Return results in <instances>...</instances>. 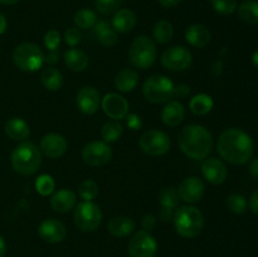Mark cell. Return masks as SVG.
Listing matches in <instances>:
<instances>
[{
  "mask_svg": "<svg viewBox=\"0 0 258 257\" xmlns=\"http://www.w3.org/2000/svg\"><path fill=\"white\" fill-rule=\"evenodd\" d=\"M141 224H143L144 227V231H151L156 224L155 216H153V214H146V216H144Z\"/></svg>",
  "mask_w": 258,
  "mask_h": 257,
  "instance_id": "obj_44",
  "label": "cell"
},
{
  "mask_svg": "<svg viewBox=\"0 0 258 257\" xmlns=\"http://www.w3.org/2000/svg\"><path fill=\"white\" fill-rule=\"evenodd\" d=\"M249 208L254 214L258 216V189L252 193L251 198H249Z\"/></svg>",
  "mask_w": 258,
  "mask_h": 257,
  "instance_id": "obj_45",
  "label": "cell"
},
{
  "mask_svg": "<svg viewBox=\"0 0 258 257\" xmlns=\"http://www.w3.org/2000/svg\"><path fill=\"white\" fill-rule=\"evenodd\" d=\"M5 252H7V243H5V239L0 236V257H4Z\"/></svg>",
  "mask_w": 258,
  "mask_h": 257,
  "instance_id": "obj_51",
  "label": "cell"
},
{
  "mask_svg": "<svg viewBox=\"0 0 258 257\" xmlns=\"http://www.w3.org/2000/svg\"><path fill=\"white\" fill-rule=\"evenodd\" d=\"M82 40V34L78 30V28H68L64 32V42L67 43L70 47H76Z\"/></svg>",
  "mask_w": 258,
  "mask_h": 257,
  "instance_id": "obj_41",
  "label": "cell"
},
{
  "mask_svg": "<svg viewBox=\"0 0 258 257\" xmlns=\"http://www.w3.org/2000/svg\"><path fill=\"white\" fill-rule=\"evenodd\" d=\"M212 5L218 14L231 15L237 9V0H212Z\"/></svg>",
  "mask_w": 258,
  "mask_h": 257,
  "instance_id": "obj_39",
  "label": "cell"
},
{
  "mask_svg": "<svg viewBox=\"0 0 258 257\" xmlns=\"http://www.w3.org/2000/svg\"><path fill=\"white\" fill-rule=\"evenodd\" d=\"M174 216V211H170V209H165V208H161L160 212H159V217L163 222H169L173 219Z\"/></svg>",
  "mask_w": 258,
  "mask_h": 257,
  "instance_id": "obj_46",
  "label": "cell"
},
{
  "mask_svg": "<svg viewBox=\"0 0 258 257\" xmlns=\"http://www.w3.org/2000/svg\"><path fill=\"white\" fill-rule=\"evenodd\" d=\"M67 140L64 139V136L59 135V134H47L40 140V150L48 158H60L62 155H64V153L67 151Z\"/></svg>",
  "mask_w": 258,
  "mask_h": 257,
  "instance_id": "obj_17",
  "label": "cell"
},
{
  "mask_svg": "<svg viewBox=\"0 0 258 257\" xmlns=\"http://www.w3.org/2000/svg\"><path fill=\"white\" fill-rule=\"evenodd\" d=\"M95 33L98 42L105 47H113L117 43V32L106 20H97L95 24Z\"/></svg>",
  "mask_w": 258,
  "mask_h": 257,
  "instance_id": "obj_25",
  "label": "cell"
},
{
  "mask_svg": "<svg viewBox=\"0 0 258 257\" xmlns=\"http://www.w3.org/2000/svg\"><path fill=\"white\" fill-rule=\"evenodd\" d=\"M123 133L122 123L118 120H111L107 121L105 125L101 128V135L105 143H115L121 138Z\"/></svg>",
  "mask_w": 258,
  "mask_h": 257,
  "instance_id": "obj_33",
  "label": "cell"
},
{
  "mask_svg": "<svg viewBox=\"0 0 258 257\" xmlns=\"http://www.w3.org/2000/svg\"><path fill=\"white\" fill-rule=\"evenodd\" d=\"M130 257H155L158 252V243L148 231H139L128 242Z\"/></svg>",
  "mask_w": 258,
  "mask_h": 257,
  "instance_id": "obj_11",
  "label": "cell"
},
{
  "mask_svg": "<svg viewBox=\"0 0 258 257\" xmlns=\"http://www.w3.org/2000/svg\"><path fill=\"white\" fill-rule=\"evenodd\" d=\"M174 87L166 76L153 75L144 82L143 95L151 103H166L174 97Z\"/></svg>",
  "mask_w": 258,
  "mask_h": 257,
  "instance_id": "obj_5",
  "label": "cell"
},
{
  "mask_svg": "<svg viewBox=\"0 0 258 257\" xmlns=\"http://www.w3.org/2000/svg\"><path fill=\"white\" fill-rule=\"evenodd\" d=\"M252 63H253V66L256 68H258V50L252 54Z\"/></svg>",
  "mask_w": 258,
  "mask_h": 257,
  "instance_id": "obj_52",
  "label": "cell"
},
{
  "mask_svg": "<svg viewBox=\"0 0 258 257\" xmlns=\"http://www.w3.org/2000/svg\"><path fill=\"white\" fill-rule=\"evenodd\" d=\"M54 180H53L52 176L48 175V174H42V175L38 176V179L35 180V189H37L38 193L43 197L52 194L53 190H54Z\"/></svg>",
  "mask_w": 258,
  "mask_h": 257,
  "instance_id": "obj_36",
  "label": "cell"
},
{
  "mask_svg": "<svg viewBox=\"0 0 258 257\" xmlns=\"http://www.w3.org/2000/svg\"><path fill=\"white\" fill-rule=\"evenodd\" d=\"M38 234L48 243H59L67 236V228L60 221L55 218L44 219L38 227Z\"/></svg>",
  "mask_w": 258,
  "mask_h": 257,
  "instance_id": "obj_15",
  "label": "cell"
},
{
  "mask_svg": "<svg viewBox=\"0 0 258 257\" xmlns=\"http://www.w3.org/2000/svg\"><path fill=\"white\" fill-rule=\"evenodd\" d=\"M178 144L186 156L194 160H204L213 148V136L204 126L189 125L179 133Z\"/></svg>",
  "mask_w": 258,
  "mask_h": 257,
  "instance_id": "obj_2",
  "label": "cell"
},
{
  "mask_svg": "<svg viewBox=\"0 0 258 257\" xmlns=\"http://www.w3.org/2000/svg\"><path fill=\"white\" fill-rule=\"evenodd\" d=\"M13 60L19 70L24 72H35L44 63V53L34 43H22L13 53Z\"/></svg>",
  "mask_w": 258,
  "mask_h": 257,
  "instance_id": "obj_7",
  "label": "cell"
},
{
  "mask_svg": "<svg viewBox=\"0 0 258 257\" xmlns=\"http://www.w3.org/2000/svg\"><path fill=\"white\" fill-rule=\"evenodd\" d=\"M179 201H180V198H179L178 189H175L174 186H165L159 193V202L161 204V208L175 212V209L179 206Z\"/></svg>",
  "mask_w": 258,
  "mask_h": 257,
  "instance_id": "obj_32",
  "label": "cell"
},
{
  "mask_svg": "<svg viewBox=\"0 0 258 257\" xmlns=\"http://www.w3.org/2000/svg\"><path fill=\"white\" fill-rule=\"evenodd\" d=\"M18 2H19V0H0V3H2V4H5V5H13Z\"/></svg>",
  "mask_w": 258,
  "mask_h": 257,
  "instance_id": "obj_53",
  "label": "cell"
},
{
  "mask_svg": "<svg viewBox=\"0 0 258 257\" xmlns=\"http://www.w3.org/2000/svg\"><path fill=\"white\" fill-rule=\"evenodd\" d=\"M140 149L150 156H161L170 149L171 141L168 134L160 130H149L141 135Z\"/></svg>",
  "mask_w": 258,
  "mask_h": 257,
  "instance_id": "obj_9",
  "label": "cell"
},
{
  "mask_svg": "<svg viewBox=\"0 0 258 257\" xmlns=\"http://www.w3.org/2000/svg\"><path fill=\"white\" fill-rule=\"evenodd\" d=\"M227 207L231 212L236 214H242L246 212L247 209V201L243 196L241 194H229L227 198Z\"/></svg>",
  "mask_w": 258,
  "mask_h": 257,
  "instance_id": "obj_37",
  "label": "cell"
},
{
  "mask_svg": "<svg viewBox=\"0 0 258 257\" xmlns=\"http://www.w3.org/2000/svg\"><path fill=\"white\" fill-rule=\"evenodd\" d=\"M107 229L113 237H126L135 231V222L125 216L113 217L108 222Z\"/></svg>",
  "mask_w": 258,
  "mask_h": 257,
  "instance_id": "obj_24",
  "label": "cell"
},
{
  "mask_svg": "<svg viewBox=\"0 0 258 257\" xmlns=\"http://www.w3.org/2000/svg\"><path fill=\"white\" fill-rule=\"evenodd\" d=\"M131 65L139 70H148L156 59V45L151 38L140 35L135 38L128 49Z\"/></svg>",
  "mask_w": 258,
  "mask_h": 257,
  "instance_id": "obj_6",
  "label": "cell"
},
{
  "mask_svg": "<svg viewBox=\"0 0 258 257\" xmlns=\"http://www.w3.org/2000/svg\"><path fill=\"white\" fill-rule=\"evenodd\" d=\"M202 174L207 181L214 185H219V184L224 183L228 175V170L227 166L222 160L217 158H209L204 159L203 164H202Z\"/></svg>",
  "mask_w": 258,
  "mask_h": 257,
  "instance_id": "obj_18",
  "label": "cell"
},
{
  "mask_svg": "<svg viewBox=\"0 0 258 257\" xmlns=\"http://www.w3.org/2000/svg\"><path fill=\"white\" fill-rule=\"evenodd\" d=\"M101 105V96L93 86H83L77 93V107L85 115L97 112Z\"/></svg>",
  "mask_w": 258,
  "mask_h": 257,
  "instance_id": "obj_16",
  "label": "cell"
},
{
  "mask_svg": "<svg viewBox=\"0 0 258 257\" xmlns=\"http://www.w3.org/2000/svg\"><path fill=\"white\" fill-rule=\"evenodd\" d=\"M217 150L226 161L234 165H242L249 161L253 155V141L246 131L231 127L219 135Z\"/></svg>",
  "mask_w": 258,
  "mask_h": 257,
  "instance_id": "obj_1",
  "label": "cell"
},
{
  "mask_svg": "<svg viewBox=\"0 0 258 257\" xmlns=\"http://www.w3.org/2000/svg\"><path fill=\"white\" fill-rule=\"evenodd\" d=\"M136 14L131 9H118L112 18V28L117 33H128L135 28Z\"/></svg>",
  "mask_w": 258,
  "mask_h": 257,
  "instance_id": "obj_22",
  "label": "cell"
},
{
  "mask_svg": "<svg viewBox=\"0 0 258 257\" xmlns=\"http://www.w3.org/2000/svg\"><path fill=\"white\" fill-rule=\"evenodd\" d=\"M73 221L78 229L82 232H93L100 227L102 222V212L100 207L93 202L83 201L76 206Z\"/></svg>",
  "mask_w": 258,
  "mask_h": 257,
  "instance_id": "obj_8",
  "label": "cell"
},
{
  "mask_svg": "<svg viewBox=\"0 0 258 257\" xmlns=\"http://www.w3.org/2000/svg\"><path fill=\"white\" fill-rule=\"evenodd\" d=\"M174 35V28L169 20H159L153 27V38L160 44L170 42Z\"/></svg>",
  "mask_w": 258,
  "mask_h": 257,
  "instance_id": "obj_31",
  "label": "cell"
},
{
  "mask_svg": "<svg viewBox=\"0 0 258 257\" xmlns=\"http://www.w3.org/2000/svg\"><path fill=\"white\" fill-rule=\"evenodd\" d=\"M64 63L73 72H82L87 68L88 57L83 50L72 48L64 53Z\"/></svg>",
  "mask_w": 258,
  "mask_h": 257,
  "instance_id": "obj_27",
  "label": "cell"
},
{
  "mask_svg": "<svg viewBox=\"0 0 258 257\" xmlns=\"http://www.w3.org/2000/svg\"><path fill=\"white\" fill-rule=\"evenodd\" d=\"M185 117V108L179 101H169L161 111V121L164 125L175 127L180 125Z\"/></svg>",
  "mask_w": 258,
  "mask_h": 257,
  "instance_id": "obj_19",
  "label": "cell"
},
{
  "mask_svg": "<svg viewBox=\"0 0 258 257\" xmlns=\"http://www.w3.org/2000/svg\"><path fill=\"white\" fill-rule=\"evenodd\" d=\"M159 3H160L163 7L165 8H173L175 7V5H178L179 3L181 2V0H158Z\"/></svg>",
  "mask_w": 258,
  "mask_h": 257,
  "instance_id": "obj_49",
  "label": "cell"
},
{
  "mask_svg": "<svg viewBox=\"0 0 258 257\" xmlns=\"http://www.w3.org/2000/svg\"><path fill=\"white\" fill-rule=\"evenodd\" d=\"M206 191V186L202 179L197 178V176H190L186 178L179 184L178 194L180 201L185 202L188 204L198 203L204 196Z\"/></svg>",
  "mask_w": 258,
  "mask_h": 257,
  "instance_id": "obj_14",
  "label": "cell"
},
{
  "mask_svg": "<svg viewBox=\"0 0 258 257\" xmlns=\"http://www.w3.org/2000/svg\"><path fill=\"white\" fill-rule=\"evenodd\" d=\"M185 40L196 48H204L211 42V32L203 24H191L185 30Z\"/></svg>",
  "mask_w": 258,
  "mask_h": 257,
  "instance_id": "obj_21",
  "label": "cell"
},
{
  "mask_svg": "<svg viewBox=\"0 0 258 257\" xmlns=\"http://www.w3.org/2000/svg\"><path fill=\"white\" fill-rule=\"evenodd\" d=\"M78 194L83 201L92 202V199H95L98 194V185L91 179L83 180L78 186Z\"/></svg>",
  "mask_w": 258,
  "mask_h": 257,
  "instance_id": "obj_35",
  "label": "cell"
},
{
  "mask_svg": "<svg viewBox=\"0 0 258 257\" xmlns=\"http://www.w3.org/2000/svg\"><path fill=\"white\" fill-rule=\"evenodd\" d=\"M191 53L188 48L183 45H174L169 49L164 50L161 54L160 62L169 71H184L190 67Z\"/></svg>",
  "mask_w": 258,
  "mask_h": 257,
  "instance_id": "obj_10",
  "label": "cell"
},
{
  "mask_svg": "<svg viewBox=\"0 0 258 257\" xmlns=\"http://www.w3.org/2000/svg\"><path fill=\"white\" fill-rule=\"evenodd\" d=\"M5 134L12 140L24 141L29 138L30 128L29 125L20 117H12L5 123Z\"/></svg>",
  "mask_w": 258,
  "mask_h": 257,
  "instance_id": "obj_23",
  "label": "cell"
},
{
  "mask_svg": "<svg viewBox=\"0 0 258 257\" xmlns=\"http://www.w3.org/2000/svg\"><path fill=\"white\" fill-rule=\"evenodd\" d=\"M73 22L78 29H90L97 23V14L91 9H80L76 12Z\"/></svg>",
  "mask_w": 258,
  "mask_h": 257,
  "instance_id": "obj_34",
  "label": "cell"
},
{
  "mask_svg": "<svg viewBox=\"0 0 258 257\" xmlns=\"http://www.w3.org/2000/svg\"><path fill=\"white\" fill-rule=\"evenodd\" d=\"M249 173H251V175L253 176V178L258 179V158L253 159V160L251 161V165H249Z\"/></svg>",
  "mask_w": 258,
  "mask_h": 257,
  "instance_id": "obj_48",
  "label": "cell"
},
{
  "mask_svg": "<svg viewBox=\"0 0 258 257\" xmlns=\"http://www.w3.org/2000/svg\"><path fill=\"white\" fill-rule=\"evenodd\" d=\"M213 98L209 95H207V93H199V95H196L191 98L190 102H189V108H190V111L194 115L198 116H203L209 113L212 111V108H213Z\"/></svg>",
  "mask_w": 258,
  "mask_h": 257,
  "instance_id": "obj_29",
  "label": "cell"
},
{
  "mask_svg": "<svg viewBox=\"0 0 258 257\" xmlns=\"http://www.w3.org/2000/svg\"><path fill=\"white\" fill-rule=\"evenodd\" d=\"M173 221L176 233L184 238L197 237L204 226L203 214L193 206L178 207L174 212Z\"/></svg>",
  "mask_w": 258,
  "mask_h": 257,
  "instance_id": "obj_4",
  "label": "cell"
},
{
  "mask_svg": "<svg viewBox=\"0 0 258 257\" xmlns=\"http://www.w3.org/2000/svg\"><path fill=\"white\" fill-rule=\"evenodd\" d=\"M112 150L105 141H91L82 150V159L91 166H102L111 160Z\"/></svg>",
  "mask_w": 258,
  "mask_h": 257,
  "instance_id": "obj_12",
  "label": "cell"
},
{
  "mask_svg": "<svg viewBox=\"0 0 258 257\" xmlns=\"http://www.w3.org/2000/svg\"><path fill=\"white\" fill-rule=\"evenodd\" d=\"M238 17L248 25H258V0H246L238 8Z\"/></svg>",
  "mask_w": 258,
  "mask_h": 257,
  "instance_id": "obj_30",
  "label": "cell"
},
{
  "mask_svg": "<svg viewBox=\"0 0 258 257\" xmlns=\"http://www.w3.org/2000/svg\"><path fill=\"white\" fill-rule=\"evenodd\" d=\"M102 110L106 115L112 120H118L125 118L128 113V102L123 96L118 93H107L105 97L101 100Z\"/></svg>",
  "mask_w": 258,
  "mask_h": 257,
  "instance_id": "obj_13",
  "label": "cell"
},
{
  "mask_svg": "<svg viewBox=\"0 0 258 257\" xmlns=\"http://www.w3.org/2000/svg\"><path fill=\"white\" fill-rule=\"evenodd\" d=\"M8 28V22H7V18L4 17V15L0 13V35L3 34V33H5V30H7Z\"/></svg>",
  "mask_w": 258,
  "mask_h": 257,
  "instance_id": "obj_50",
  "label": "cell"
},
{
  "mask_svg": "<svg viewBox=\"0 0 258 257\" xmlns=\"http://www.w3.org/2000/svg\"><path fill=\"white\" fill-rule=\"evenodd\" d=\"M12 166L20 175H33L42 165L40 150L30 141H23L13 150Z\"/></svg>",
  "mask_w": 258,
  "mask_h": 257,
  "instance_id": "obj_3",
  "label": "cell"
},
{
  "mask_svg": "<svg viewBox=\"0 0 258 257\" xmlns=\"http://www.w3.org/2000/svg\"><path fill=\"white\" fill-rule=\"evenodd\" d=\"M40 81L43 86L49 91H58L62 88L64 78L63 75L54 67H47L40 73Z\"/></svg>",
  "mask_w": 258,
  "mask_h": 257,
  "instance_id": "obj_28",
  "label": "cell"
},
{
  "mask_svg": "<svg viewBox=\"0 0 258 257\" xmlns=\"http://www.w3.org/2000/svg\"><path fill=\"white\" fill-rule=\"evenodd\" d=\"M123 0H96V9L101 13V14L110 15L113 14L118 10V8L122 5Z\"/></svg>",
  "mask_w": 258,
  "mask_h": 257,
  "instance_id": "obj_38",
  "label": "cell"
},
{
  "mask_svg": "<svg viewBox=\"0 0 258 257\" xmlns=\"http://www.w3.org/2000/svg\"><path fill=\"white\" fill-rule=\"evenodd\" d=\"M60 34L58 30L50 29L45 33L44 35V45L48 50H55L58 48V45L60 44Z\"/></svg>",
  "mask_w": 258,
  "mask_h": 257,
  "instance_id": "obj_40",
  "label": "cell"
},
{
  "mask_svg": "<svg viewBox=\"0 0 258 257\" xmlns=\"http://www.w3.org/2000/svg\"><path fill=\"white\" fill-rule=\"evenodd\" d=\"M126 125H127V127L130 128V130L133 131H136L139 130V128H141V126H143V120H141V117L139 115H136V113H127V116H126Z\"/></svg>",
  "mask_w": 258,
  "mask_h": 257,
  "instance_id": "obj_42",
  "label": "cell"
},
{
  "mask_svg": "<svg viewBox=\"0 0 258 257\" xmlns=\"http://www.w3.org/2000/svg\"><path fill=\"white\" fill-rule=\"evenodd\" d=\"M59 60V54L55 50H49L47 55H44V62L49 63V65H54Z\"/></svg>",
  "mask_w": 258,
  "mask_h": 257,
  "instance_id": "obj_47",
  "label": "cell"
},
{
  "mask_svg": "<svg viewBox=\"0 0 258 257\" xmlns=\"http://www.w3.org/2000/svg\"><path fill=\"white\" fill-rule=\"evenodd\" d=\"M190 92H191L190 86L184 85V83L174 87V96H176V97H186Z\"/></svg>",
  "mask_w": 258,
  "mask_h": 257,
  "instance_id": "obj_43",
  "label": "cell"
},
{
  "mask_svg": "<svg viewBox=\"0 0 258 257\" xmlns=\"http://www.w3.org/2000/svg\"><path fill=\"white\" fill-rule=\"evenodd\" d=\"M50 207L58 213H66L73 209L77 203V196L75 191L68 190V189H60L55 191L49 201Z\"/></svg>",
  "mask_w": 258,
  "mask_h": 257,
  "instance_id": "obj_20",
  "label": "cell"
},
{
  "mask_svg": "<svg viewBox=\"0 0 258 257\" xmlns=\"http://www.w3.org/2000/svg\"><path fill=\"white\" fill-rule=\"evenodd\" d=\"M139 83V73L133 68L120 71L115 78V86L121 92H131Z\"/></svg>",
  "mask_w": 258,
  "mask_h": 257,
  "instance_id": "obj_26",
  "label": "cell"
}]
</instances>
